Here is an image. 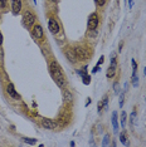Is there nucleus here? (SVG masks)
Masks as SVG:
<instances>
[{
	"label": "nucleus",
	"instance_id": "6e6552de",
	"mask_svg": "<svg viewBox=\"0 0 146 147\" xmlns=\"http://www.w3.org/2000/svg\"><path fill=\"white\" fill-rule=\"evenodd\" d=\"M33 37L37 40H43L44 39V32H43L42 25H39V24L33 25Z\"/></svg>",
	"mask_w": 146,
	"mask_h": 147
},
{
	"label": "nucleus",
	"instance_id": "f257e3e1",
	"mask_svg": "<svg viewBox=\"0 0 146 147\" xmlns=\"http://www.w3.org/2000/svg\"><path fill=\"white\" fill-rule=\"evenodd\" d=\"M49 70H50V74H52L54 82L57 83V85L61 87V88H65L67 81H65V77H64L62 69H61V65L56 61H53V62L49 63Z\"/></svg>",
	"mask_w": 146,
	"mask_h": 147
},
{
	"label": "nucleus",
	"instance_id": "f8f14e48",
	"mask_svg": "<svg viewBox=\"0 0 146 147\" xmlns=\"http://www.w3.org/2000/svg\"><path fill=\"white\" fill-rule=\"evenodd\" d=\"M118 117H117V112L115 111L112 113V126H113V132H117L118 131Z\"/></svg>",
	"mask_w": 146,
	"mask_h": 147
},
{
	"label": "nucleus",
	"instance_id": "20e7f679",
	"mask_svg": "<svg viewBox=\"0 0 146 147\" xmlns=\"http://www.w3.org/2000/svg\"><path fill=\"white\" fill-rule=\"evenodd\" d=\"M74 50H76V54H77L78 61L88 59V57H89V52L87 50L86 47H83V45H76V47H74Z\"/></svg>",
	"mask_w": 146,
	"mask_h": 147
},
{
	"label": "nucleus",
	"instance_id": "9d476101",
	"mask_svg": "<svg viewBox=\"0 0 146 147\" xmlns=\"http://www.w3.org/2000/svg\"><path fill=\"white\" fill-rule=\"evenodd\" d=\"M42 126H43V128H45V129H56L57 125H56V122L52 121L50 118H43Z\"/></svg>",
	"mask_w": 146,
	"mask_h": 147
},
{
	"label": "nucleus",
	"instance_id": "0eeeda50",
	"mask_svg": "<svg viewBox=\"0 0 146 147\" xmlns=\"http://www.w3.org/2000/svg\"><path fill=\"white\" fill-rule=\"evenodd\" d=\"M10 8L13 15H19L20 11L23 10V3L21 0H10Z\"/></svg>",
	"mask_w": 146,
	"mask_h": 147
},
{
	"label": "nucleus",
	"instance_id": "393cba45",
	"mask_svg": "<svg viewBox=\"0 0 146 147\" xmlns=\"http://www.w3.org/2000/svg\"><path fill=\"white\" fill-rule=\"evenodd\" d=\"M135 117H136V112H132V113H131V122H132V123L135 122Z\"/></svg>",
	"mask_w": 146,
	"mask_h": 147
},
{
	"label": "nucleus",
	"instance_id": "a211bd4d",
	"mask_svg": "<svg viewBox=\"0 0 146 147\" xmlns=\"http://www.w3.org/2000/svg\"><path fill=\"white\" fill-rule=\"evenodd\" d=\"M131 64H132V73H136V69H137V63H136V61L135 59H132L131 61Z\"/></svg>",
	"mask_w": 146,
	"mask_h": 147
},
{
	"label": "nucleus",
	"instance_id": "7c9ffc66",
	"mask_svg": "<svg viewBox=\"0 0 146 147\" xmlns=\"http://www.w3.org/2000/svg\"><path fill=\"white\" fill-rule=\"evenodd\" d=\"M122 45H124V43L121 42V43H120V48H118V52H121V50H122Z\"/></svg>",
	"mask_w": 146,
	"mask_h": 147
},
{
	"label": "nucleus",
	"instance_id": "72a5a7b5",
	"mask_svg": "<svg viewBox=\"0 0 146 147\" xmlns=\"http://www.w3.org/2000/svg\"><path fill=\"white\" fill-rule=\"evenodd\" d=\"M144 74H145V77H146V68L144 69Z\"/></svg>",
	"mask_w": 146,
	"mask_h": 147
},
{
	"label": "nucleus",
	"instance_id": "2f4dec72",
	"mask_svg": "<svg viewBox=\"0 0 146 147\" xmlns=\"http://www.w3.org/2000/svg\"><path fill=\"white\" fill-rule=\"evenodd\" d=\"M128 6H130V8L132 6V0H128Z\"/></svg>",
	"mask_w": 146,
	"mask_h": 147
},
{
	"label": "nucleus",
	"instance_id": "bb28decb",
	"mask_svg": "<svg viewBox=\"0 0 146 147\" xmlns=\"http://www.w3.org/2000/svg\"><path fill=\"white\" fill-rule=\"evenodd\" d=\"M107 102H108V99H107V97H104V99H103V105H104V109H107Z\"/></svg>",
	"mask_w": 146,
	"mask_h": 147
},
{
	"label": "nucleus",
	"instance_id": "423d86ee",
	"mask_svg": "<svg viewBox=\"0 0 146 147\" xmlns=\"http://www.w3.org/2000/svg\"><path fill=\"white\" fill-rule=\"evenodd\" d=\"M97 26H98V15L96 13H93L88 17L87 28H88V30H95V29H97Z\"/></svg>",
	"mask_w": 146,
	"mask_h": 147
},
{
	"label": "nucleus",
	"instance_id": "2eb2a0df",
	"mask_svg": "<svg viewBox=\"0 0 146 147\" xmlns=\"http://www.w3.org/2000/svg\"><path fill=\"white\" fill-rule=\"evenodd\" d=\"M132 84H134V87L139 85V78H137L136 73H132Z\"/></svg>",
	"mask_w": 146,
	"mask_h": 147
},
{
	"label": "nucleus",
	"instance_id": "aec40b11",
	"mask_svg": "<svg viewBox=\"0 0 146 147\" xmlns=\"http://www.w3.org/2000/svg\"><path fill=\"white\" fill-rule=\"evenodd\" d=\"M6 5H8V3H6V0H0V8L4 10L5 8H6Z\"/></svg>",
	"mask_w": 146,
	"mask_h": 147
},
{
	"label": "nucleus",
	"instance_id": "9b49d317",
	"mask_svg": "<svg viewBox=\"0 0 146 147\" xmlns=\"http://www.w3.org/2000/svg\"><path fill=\"white\" fill-rule=\"evenodd\" d=\"M63 98H64V101H65L67 103H71V102H73V94L69 92V89H67V88H63Z\"/></svg>",
	"mask_w": 146,
	"mask_h": 147
},
{
	"label": "nucleus",
	"instance_id": "4be33fe9",
	"mask_svg": "<svg viewBox=\"0 0 146 147\" xmlns=\"http://www.w3.org/2000/svg\"><path fill=\"white\" fill-rule=\"evenodd\" d=\"M95 1H96V4L98 6H103L104 4H106V0H95Z\"/></svg>",
	"mask_w": 146,
	"mask_h": 147
},
{
	"label": "nucleus",
	"instance_id": "cd10ccee",
	"mask_svg": "<svg viewBox=\"0 0 146 147\" xmlns=\"http://www.w3.org/2000/svg\"><path fill=\"white\" fill-rule=\"evenodd\" d=\"M3 42H4V38H3V33L0 32V45L3 44Z\"/></svg>",
	"mask_w": 146,
	"mask_h": 147
},
{
	"label": "nucleus",
	"instance_id": "39448f33",
	"mask_svg": "<svg viewBox=\"0 0 146 147\" xmlns=\"http://www.w3.org/2000/svg\"><path fill=\"white\" fill-rule=\"evenodd\" d=\"M48 29H49V32H50L52 34H54V35L61 32V25L58 24V21H57L56 18L50 17V18L48 19Z\"/></svg>",
	"mask_w": 146,
	"mask_h": 147
},
{
	"label": "nucleus",
	"instance_id": "f3484780",
	"mask_svg": "<svg viewBox=\"0 0 146 147\" xmlns=\"http://www.w3.org/2000/svg\"><path fill=\"white\" fill-rule=\"evenodd\" d=\"M120 141H121V143L127 145V142H126V133H125V132H122V133L120 135Z\"/></svg>",
	"mask_w": 146,
	"mask_h": 147
},
{
	"label": "nucleus",
	"instance_id": "6ab92c4d",
	"mask_svg": "<svg viewBox=\"0 0 146 147\" xmlns=\"http://www.w3.org/2000/svg\"><path fill=\"white\" fill-rule=\"evenodd\" d=\"M82 81H83L84 84H89V82H91V79H89V76H84V77H82Z\"/></svg>",
	"mask_w": 146,
	"mask_h": 147
},
{
	"label": "nucleus",
	"instance_id": "dca6fc26",
	"mask_svg": "<svg viewBox=\"0 0 146 147\" xmlns=\"http://www.w3.org/2000/svg\"><path fill=\"white\" fill-rule=\"evenodd\" d=\"M126 118H127L126 112H122V113H121V125H122V127H125V125H126Z\"/></svg>",
	"mask_w": 146,
	"mask_h": 147
},
{
	"label": "nucleus",
	"instance_id": "b1692460",
	"mask_svg": "<svg viewBox=\"0 0 146 147\" xmlns=\"http://www.w3.org/2000/svg\"><path fill=\"white\" fill-rule=\"evenodd\" d=\"M122 105H124V93L120 94V107H122Z\"/></svg>",
	"mask_w": 146,
	"mask_h": 147
},
{
	"label": "nucleus",
	"instance_id": "5701e85b",
	"mask_svg": "<svg viewBox=\"0 0 146 147\" xmlns=\"http://www.w3.org/2000/svg\"><path fill=\"white\" fill-rule=\"evenodd\" d=\"M111 65L116 67V57H115V54H113V55H112V58H111Z\"/></svg>",
	"mask_w": 146,
	"mask_h": 147
},
{
	"label": "nucleus",
	"instance_id": "7ed1b4c3",
	"mask_svg": "<svg viewBox=\"0 0 146 147\" xmlns=\"http://www.w3.org/2000/svg\"><path fill=\"white\" fill-rule=\"evenodd\" d=\"M64 55H65V58H67L71 63H76V62L78 61L77 54H76V50H74V47L67 45V47L64 48Z\"/></svg>",
	"mask_w": 146,
	"mask_h": 147
},
{
	"label": "nucleus",
	"instance_id": "473e14b6",
	"mask_svg": "<svg viewBox=\"0 0 146 147\" xmlns=\"http://www.w3.org/2000/svg\"><path fill=\"white\" fill-rule=\"evenodd\" d=\"M50 1H53V3H58L59 0H50Z\"/></svg>",
	"mask_w": 146,
	"mask_h": 147
},
{
	"label": "nucleus",
	"instance_id": "1a4fd4ad",
	"mask_svg": "<svg viewBox=\"0 0 146 147\" xmlns=\"http://www.w3.org/2000/svg\"><path fill=\"white\" fill-rule=\"evenodd\" d=\"M5 91H6V93L9 94L10 98H13V99H20V94L15 91V87H14V84L13 83L8 84L6 88H5Z\"/></svg>",
	"mask_w": 146,
	"mask_h": 147
},
{
	"label": "nucleus",
	"instance_id": "ddd939ff",
	"mask_svg": "<svg viewBox=\"0 0 146 147\" xmlns=\"http://www.w3.org/2000/svg\"><path fill=\"white\" fill-rule=\"evenodd\" d=\"M115 74H116V67L110 65V67H108V69H107V72H106L107 78H113V77H115Z\"/></svg>",
	"mask_w": 146,
	"mask_h": 147
},
{
	"label": "nucleus",
	"instance_id": "4468645a",
	"mask_svg": "<svg viewBox=\"0 0 146 147\" xmlns=\"http://www.w3.org/2000/svg\"><path fill=\"white\" fill-rule=\"evenodd\" d=\"M23 141H25L26 143L29 145H35L37 143V140L35 138H28V137H23Z\"/></svg>",
	"mask_w": 146,
	"mask_h": 147
},
{
	"label": "nucleus",
	"instance_id": "f03ea898",
	"mask_svg": "<svg viewBox=\"0 0 146 147\" xmlns=\"http://www.w3.org/2000/svg\"><path fill=\"white\" fill-rule=\"evenodd\" d=\"M35 20H37L35 14H34L32 10L26 9V10L23 13V23H24V25H25L26 28H32V26L35 24Z\"/></svg>",
	"mask_w": 146,
	"mask_h": 147
},
{
	"label": "nucleus",
	"instance_id": "a878e982",
	"mask_svg": "<svg viewBox=\"0 0 146 147\" xmlns=\"http://www.w3.org/2000/svg\"><path fill=\"white\" fill-rule=\"evenodd\" d=\"M103 62H104V58H103V55H102V57L100 58V61H98V63H97V65H101V64L103 63Z\"/></svg>",
	"mask_w": 146,
	"mask_h": 147
},
{
	"label": "nucleus",
	"instance_id": "c9c22d12",
	"mask_svg": "<svg viewBox=\"0 0 146 147\" xmlns=\"http://www.w3.org/2000/svg\"><path fill=\"white\" fill-rule=\"evenodd\" d=\"M0 20H1V14H0Z\"/></svg>",
	"mask_w": 146,
	"mask_h": 147
},
{
	"label": "nucleus",
	"instance_id": "c85d7f7f",
	"mask_svg": "<svg viewBox=\"0 0 146 147\" xmlns=\"http://www.w3.org/2000/svg\"><path fill=\"white\" fill-rule=\"evenodd\" d=\"M115 92L118 93V83H115Z\"/></svg>",
	"mask_w": 146,
	"mask_h": 147
},
{
	"label": "nucleus",
	"instance_id": "f704fd0d",
	"mask_svg": "<svg viewBox=\"0 0 146 147\" xmlns=\"http://www.w3.org/2000/svg\"><path fill=\"white\" fill-rule=\"evenodd\" d=\"M33 1H34V4H37V0H33Z\"/></svg>",
	"mask_w": 146,
	"mask_h": 147
},
{
	"label": "nucleus",
	"instance_id": "c756f323",
	"mask_svg": "<svg viewBox=\"0 0 146 147\" xmlns=\"http://www.w3.org/2000/svg\"><path fill=\"white\" fill-rule=\"evenodd\" d=\"M102 111V102H98V112Z\"/></svg>",
	"mask_w": 146,
	"mask_h": 147
},
{
	"label": "nucleus",
	"instance_id": "412c9836",
	"mask_svg": "<svg viewBox=\"0 0 146 147\" xmlns=\"http://www.w3.org/2000/svg\"><path fill=\"white\" fill-rule=\"evenodd\" d=\"M108 141H110V136H108V135H106V136H104V138H103L102 145H103V146H107V145H108Z\"/></svg>",
	"mask_w": 146,
	"mask_h": 147
}]
</instances>
